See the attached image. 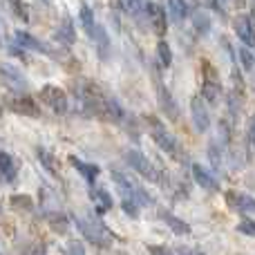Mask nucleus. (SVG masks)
Listing matches in <instances>:
<instances>
[{
	"label": "nucleus",
	"instance_id": "nucleus-1",
	"mask_svg": "<svg viewBox=\"0 0 255 255\" xmlns=\"http://www.w3.org/2000/svg\"><path fill=\"white\" fill-rule=\"evenodd\" d=\"M112 179H115L117 188H119L121 199L134 202L139 208L141 206H152V197H150V193L139 184V181L130 179V177L124 175V172H119V170H112Z\"/></svg>",
	"mask_w": 255,
	"mask_h": 255
},
{
	"label": "nucleus",
	"instance_id": "nucleus-2",
	"mask_svg": "<svg viewBox=\"0 0 255 255\" xmlns=\"http://www.w3.org/2000/svg\"><path fill=\"white\" fill-rule=\"evenodd\" d=\"M148 124H150V136H152V141L163 150V152L170 154V157H175V159L177 157H184L181 143L177 141V136L172 134V132L168 130L161 121H157L154 117H148Z\"/></svg>",
	"mask_w": 255,
	"mask_h": 255
},
{
	"label": "nucleus",
	"instance_id": "nucleus-3",
	"mask_svg": "<svg viewBox=\"0 0 255 255\" xmlns=\"http://www.w3.org/2000/svg\"><path fill=\"white\" fill-rule=\"evenodd\" d=\"M74 222H76V229L83 233V238L88 240V242H92L94 247L108 249L112 244L110 231H108L99 220H94V217H76Z\"/></svg>",
	"mask_w": 255,
	"mask_h": 255
},
{
	"label": "nucleus",
	"instance_id": "nucleus-4",
	"mask_svg": "<svg viewBox=\"0 0 255 255\" xmlns=\"http://www.w3.org/2000/svg\"><path fill=\"white\" fill-rule=\"evenodd\" d=\"M126 161L132 166V170H136L143 179L148 181H161V175H159L157 166H154L152 161H150L148 157H145L143 152H139V150H126Z\"/></svg>",
	"mask_w": 255,
	"mask_h": 255
},
{
	"label": "nucleus",
	"instance_id": "nucleus-5",
	"mask_svg": "<svg viewBox=\"0 0 255 255\" xmlns=\"http://www.w3.org/2000/svg\"><path fill=\"white\" fill-rule=\"evenodd\" d=\"M190 119H193V126L199 134L208 132V128H211V108L199 94L190 99Z\"/></svg>",
	"mask_w": 255,
	"mask_h": 255
},
{
	"label": "nucleus",
	"instance_id": "nucleus-6",
	"mask_svg": "<svg viewBox=\"0 0 255 255\" xmlns=\"http://www.w3.org/2000/svg\"><path fill=\"white\" fill-rule=\"evenodd\" d=\"M206 72H204V81H202V94L199 97L208 103V106H217L220 103V97H222V83L217 79L215 70H208V63H204Z\"/></svg>",
	"mask_w": 255,
	"mask_h": 255
},
{
	"label": "nucleus",
	"instance_id": "nucleus-7",
	"mask_svg": "<svg viewBox=\"0 0 255 255\" xmlns=\"http://www.w3.org/2000/svg\"><path fill=\"white\" fill-rule=\"evenodd\" d=\"M40 101H43L47 108H52L56 115H65V112L70 110L67 94L63 92L61 88H56V85H45V88L40 90Z\"/></svg>",
	"mask_w": 255,
	"mask_h": 255
},
{
	"label": "nucleus",
	"instance_id": "nucleus-8",
	"mask_svg": "<svg viewBox=\"0 0 255 255\" xmlns=\"http://www.w3.org/2000/svg\"><path fill=\"white\" fill-rule=\"evenodd\" d=\"M226 204L244 217L255 213V197L249 193H242V190H229L226 193Z\"/></svg>",
	"mask_w": 255,
	"mask_h": 255
},
{
	"label": "nucleus",
	"instance_id": "nucleus-9",
	"mask_svg": "<svg viewBox=\"0 0 255 255\" xmlns=\"http://www.w3.org/2000/svg\"><path fill=\"white\" fill-rule=\"evenodd\" d=\"M190 172H193L195 184L202 186L204 190H208V193H220V190H222L220 179H217V177L213 175L208 168H204L202 163H193V166H190Z\"/></svg>",
	"mask_w": 255,
	"mask_h": 255
},
{
	"label": "nucleus",
	"instance_id": "nucleus-10",
	"mask_svg": "<svg viewBox=\"0 0 255 255\" xmlns=\"http://www.w3.org/2000/svg\"><path fill=\"white\" fill-rule=\"evenodd\" d=\"M145 18L150 20L152 29L157 31V36H163L168 29V13H166V7L157 2H148L145 4Z\"/></svg>",
	"mask_w": 255,
	"mask_h": 255
},
{
	"label": "nucleus",
	"instance_id": "nucleus-11",
	"mask_svg": "<svg viewBox=\"0 0 255 255\" xmlns=\"http://www.w3.org/2000/svg\"><path fill=\"white\" fill-rule=\"evenodd\" d=\"M235 34L240 36L244 47H249V49L255 47V27H253L251 18H249V13L247 16H240L238 20H235Z\"/></svg>",
	"mask_w": 255,
	"mask_h": 255
},
{
	"label": "nucleus",
	"instance_id": "nucleus-12",
	"mask_svg": "<svg viewBox=\"0 0 255 255\" xmlns=\"http://www.w3.org/2000/svg\"><path fill=\"white\" fill-rule=\"evenodd\" d=\"M0 79H2V83L7 85V88H13V90H20V88H25V85H27L22 72H18L16 67L7 65V63H4V65H0Z\"/></svg>",
	"mask_w": 255,
	"mask_h": 255
},
{
	"label": "nucleus",
	"instance_id": "nucleus-13",
	"mask_svg": "<svg viewBox=\"0 0 255 255\" xmlns=\"http://www.w3.org/2000/svg\"><path fill=\"white\" fill-rule=\"evenodd\" d=\"M157 99H159V106H161V110L166 112L170 119H177L179 117V110H177V103H175V99L170 97V92H168V88L159 81L157 83Z\"/></svg>",
	"mask_w": 255,
	"mask_h": 255
},
{
	"label": "nucleus",
	"instance_id": "nucleus-14",
	"mask_svg": "<svg viewBox=\"0 0 255 255\" xmlns=\"http://www.w3.org/2000/svg\"><path fill=\"white\" fill-rule=\"evenodd\" d=\"M9 108H11L13 112H18V115H27V117H38L40 115L38 106H36L29 97H13V99H9Z\"/></svg>",
	"mask_w": 255,
	"mask_h": 255
},
{
	"label": "nucleus",
	"instance_id": "nucleus-15",
	"mask_svg": "<svg viewBox=\"0 0 255 255\" xmlns=\"http://www.w3.org/2000/svg\"><path fill=\"white\" fill-rule=\"evenodd\" d=\"M159 217H161V222H163V224H166L175 235H190V231H193L188 222H184L181 217L172 215L170 211H161V215H159Z\"/></svg>",
	"mask_w": 255,
	"mask_h": 255
},
{
	"label": "nucleus",
	"instance_id": "nucleus-16",
	"mask_svg": "<svg viewBox=\"0 0 255 255\" xmlns=\"http://www.w3.org/2000/svg\"><path fill=\"white\" fill-rule=\"evenodd\" d=\"M13 36H16V43L20 45L22 49H34V52H49V47H47V45H43L38 38H34V36H31V34H27V31L18 29Z\"/></svg>",
	"mask_w": 255,
	"mask_h": 255
},
{
	"label": "nucleus",
	"instance_id": "nucleus-17",
	"mask_svg": "<svg viewBox=\"0 0 255 255\" xmlns=\"http://www.w3.org/2000/svg\"><path fill=\"white\" fill-rule=\"evenodd\" d=\"M0 172H2V177L7 181H16L18 163H16V159L9 152H4V150H0Z\"/></svg>",
	"mask_w": 255,
	"mask_h": 255
},
{
	"label": "nucleus",
	"instance_id": "nucleus-18",
	"mask_svg": "<svg viewBox=\"0 0 255 255\" xmlns=\"http://www.w3.org/2000/svg\"><path fill=\"white\" fill-rule=\"evenodd\" d=\"M70 161H72V166L83 175V179L88 181V184H94V181H97L99 172H101L99 170V166H94V163H85V161H81V159H76V157H70Z\"/></svg>",
	"mask_w": 255,
	"mask_h": 255
},
{
	"label": "nucleus",
	"instance_id": "nucleus-19",
	"mask_svg": "<svg viewBox=\"0 0 255 255\" xmlns=\"http://www.w3.org/2000/svg\"><path fill=\"white\" fill-rule=\"evenodd\" d=\"M166 11H168V18H170L172 22H184L186 18H188L190 7L186 2H181V0H172V2H168Z\"/></svg>",
	"mask_w": 255,
	"mask_h": 255
},
{
	"label": "nucleus",
	"instance_id": "nucleus-20",
	"mask_svg": "<svg viewBox=\"0 0 255 255\" xmlns=\"http://www.w3.org/2000/svg\"><path fill=\"white\" fill-rule=\"evenodd\" d=\"M150 255H204V253H195L193 249H168L161 244H148Z\"/></svg>",
	"mask_w": 255,
	"mask_h": 255
},
{
	"label": "nucleus",
	"instance_id": "nucleus-21",
	"mask_svg": "<svg viewBox=\"0 0 255 255\" xmlns=\"http://www.w3.org/2000/svg\"><path fill=\"white\" fill-rule=\"evenodd\" d=\"M193 27H195L197 34L206 36L208 31H211V27H213V16H208V13H204V11L193 13Z\"/></svg>",
	"mask_w": 255,
	"mask_h": 255
},
{
	"label": "nucleus",
	"instance_id": "nucleus-22",
	"mask_svg": "<svg viewBox=\"0 0 255 255\" xmlns=\"http://www.w3.org/2000/svg\"><path fill=\"white\" fill-rule=\"evenodd\" d=\"M79 18H81V25H83V29H85V34L92 38V34H94V29H97V20H94V11L88 7V4H83L81 7V13H79Z\"/></svg>",
	"mask_w": 255,
	"mask_h": 255
},
{
	"label": "nucleus",
	"instance_id": "nucleus-23",
	"mask_svg": "<svg viewBox=\"0 0 255 255\" xmlns=\"http://www.w3.org/2000/svg\"><path fill=\"white\" fill-rule=\"evenodd\" d=\"M56 38L61 40V43H65V45H72L76 40V31H74V25H72V20H63V25L58 27V31H56Z\"/></svg>",
	"mask_w": 255,
	"mask_h": 255
},
{
	"label": "nucleus",
	"instance_id": "nucleus-24",
	"mask_svg": "<svg viewBox=\"0 0 255 255\" xmlns=\"http://www.w3.org/2000/svg\"><path fill=\"white\" fill-rule=\"evenodd\" d=\"M92 40L99 45V52H101V56H106L108 49H110V38H108L106 29H103L101 25H97V29H94V34H92Z\"/></svg>",
	"mask_w": 255,
	"mask_h": 255
},
{
	"label": "nucleus",
	"instance_id": "nucleus-25",
	"mask_svg": "<svg viewBox=\"0 0 255 255\" xmlns=\"http://www.w3.org/2000/svg\"><path fill=\"white\" fill-rule=\"evenodd\" d=\"M157 58H159V63H161L163 67H170L172 65V49H170V45H168L163 38L157 43Z\"/></svg>",
	"mask_w": 255,
	"mask_h": 255
},
{
	"label": "nucleus",
	"instance_id": "nucleus-26",
	"mask_svg": "<svg viewBox=\"0 0 255 255\" xmlns=\"http://www.w3.org/2000/svg\"><path fill=\"white\" fill-rule=\"evenodd\" d=\"M240 65H242V70L244 72H253V67H255V54L251 52L249 47H244V45H240Z\"/></svg>",
	"mask_w": 255,
	"mask_h": 255
},
{
	"label": "nucleus",
	"instance_id": "nucleus-27",
	"mask_svg": "<svg viewBox=\"0 0 255 255\" xmlns=\"http://www.w3.org/2000/svg\"><path fill=\"white\" fill-rule=\"evenodd\" d=\"M38 152V159H40V163L45 166V170L47 172H52V175H58V168H56V159L52 157V154L47 152V150H43V148H38L36 150Z\"/></svg>",
	"mask_w": 255,
	"mask_h": 255
},
{
	"label": "nucleus",
	"instance_id": "nucleus-28",
	"mask_svg": "<svg viewBox=\"0 0 255 255\" xmlns=\"http://www.w3.org/2000/svg\"><path fill=\"white\" fill-rule=\"evenodd\" d=\"M11 208H16V211H31V208H34V202H31L29 195H13Z\"/></svg>",
	"mask_w": 255,
	"mask_h": 255
},
{
	"label": "nucleus",
	"instance_id": "nucleus-29",
	"mask_svg": "<svg viewBox=\"0 0 255 255\" xmlns=\"http://www.w3.org/2000/svg\"><path fill=\"white\" fill-rule=\"evenodd\" d=\"M235 229H238V233L247 235V238H255V220H251V217H242Z\"/></svg>",
	"mask_w": 255,
	"mask_h": 255
},
{
	"label": "nucleus",
	"instance_id": "nucleus-30",
	"mask_svg": "<svg viewBox=\"0 0 255 255\" xmlns=\"http://www.w3.org/2000/svg\"><path fill=\"white\" fill-rule=\"evenodd\" d=\"M92 195H94V199H97V202H101V208H103V211L112 208V199H110V195H108V190L99 188V190H94Z\"/></svg>",
	"mask_w": 255,
	"mask_h": 255
},
{
	"label": "nucleus",
	"instance_id": "nucleus-31",
	"mask_svg": "<svg viewBox=\"0 0 255 255\" xmlns=\"http://www.w3.org/2000/svg\"><path fill=\"white\" fill-rule=\"evenodd\" d=\"M65 255H88V253H85V247L79 242V240H72V242H67Z\"/></svg>",
	"mask_w": 255,
	"mask_h": 255
},
{
	"label": "nucleus",
	"instance_id": "nucleus-32",
	"mask_svg": "<svg viewBox=\"0 0 255 255\" xmlns=\"http://www.w3.org/2000/svg\"><path fill=\"white\" fill-rule=\"evenodd\" d=\"M121 208H124V211L132 217V220H136V217H139V206H136L134 202H128V199H121Z\"/></svg>",
	"mask_w": 255,
	"mask_h": 255
},
{
	"label": "nucleus",
	"instance_id": "nucleus-33",
	"mask_svg": "<svg viewBox=\"0 0 255 255\" xmlns=\"http://www.w3.org/2000/svg\"><path fill=\"white\" fill-rule=\"evenodd\" d=\"M249 141L255 145V117L251 119V124H249Z\"/></svg>",
	"mask_w": 255,
	"mask_h": 255
},
{
	"label": "nucleus",
	"instance_id": "nucleus-34",
	"mask_svg": "<svg viewBox=\"0 0 255 255\" xmlns=\"http://www.w3.org/2000/svg\"><path fill=\"white\" fill-rule=\"evenodd\" d=\"M27 255H45V247H40V244H36L34 249H31Z\"/></svg>",
	"mask_w": 255,
	"mask_h": 255
},
{
	"label": "nucleus",
	"instance_id": "nucleus-35",
	"mask_svg": "<svg viewBox=\"0 0 255 255\" xmlns=\"http://www.w3.org/2000/svg\"><path fill=\"white\" fill-rule=\"evenodd\" d=\"M119 255H128V253H119Z\"/></svg>",
	"mask_w": 255,
	"mask_h": 255
}]
</instances>
